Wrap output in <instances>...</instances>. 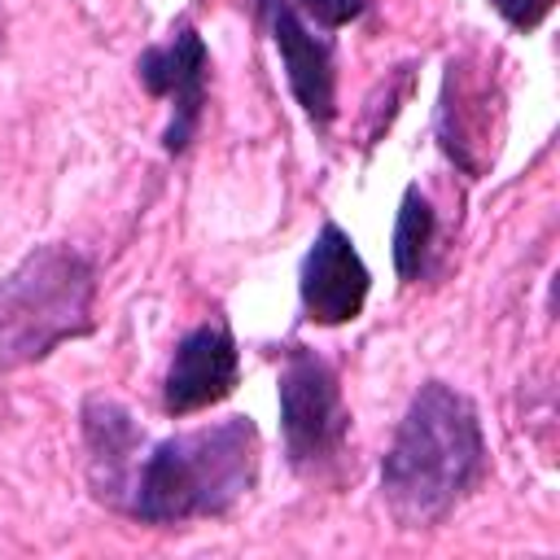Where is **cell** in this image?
Listing matches in <instances>:
<instances>
[{
	"mask_svg": "<svg viewBox=\"0 0 560 560\" xmlns=\"http://www.w3.org/2000/svg\"><path fill=\"white\" fill-rule=\"evenodd\" d=\"M136 79L149 96L171 101V122L162 131L166 153H184L201 127L206 114V88H210V48L197 35L192 22H175L171 39L149 44L136 57Z\"/></svg>",
	"mask_w": 560,
	"mask_h": 560,
	"instance_id": "obj_5",
	"label": "cell"
},
{
	"mask_svg": "<svg viewBox=\"0 0 560 560\" xmlns=\"http://www.w3.org/2000/svg\"><path fill=\"white\" fill-rule=\"evenodd\" d=\"M280 438L289 468L302 477H324L341 464L350 442V407L341 398L337 372L311 346H289L280 363Z\"/></svg>",
	"mask_w": 560,
	"mask_h": 560,
	"instance_id": "obj_4",
	"label": "cell"
},
{
	"mask_svg": "<svg viewBox=\"0 0 560 560\" xmlns=\"http://www.w3.org/2000/svg\"><path fill=\"white\" fill-rule=\"evenodd\" d=\"M486 477L477 407L446 381H424L381 459V499L402 529L442 525Z\"/></svg>",
	"mask_w": 560,
	"mask_h": 560,
	"instance_id": "obj_1",
	"label": "cell"
},
{
	"mask_svg": "<svg viewBox=\"0 0 560 560\" xmlns=\"http://www.w3.org/2000/svg\"><path fill=\"white\" fill-rule=\"evenodd\" d=\"M368 289H372V271L368 262L359 258L350 232L341 223H324L311 241V249L302 254V267H298V298H302V311L311 324H350L363 315V302H368Z\"/></svg>",
	"mask_w": 560,
	"mask_h": 560,
	"instance_id": "obj_6",
	"label": "cell"
},
{
	"mask_svg": "<svg viewBox=\"0 0 560 560\" xmlns=\"http://www.w3.org/2000/svg\"><path fill=\"white\" fill-rule=\"evenodd\" d=\"M490 105H486V83H468V66L451 57L446 79H442V105H438V144L442 153L464 166V171H481L472 149H486L490 140Z\"/></svg>",
	"mask_w": 560,
	"mask_h": 560,
	"instance_id": "obj_10",
	"label": "cell"
},
{
	"mask_svg": "<svg viewBox=\"0 0 560 560\" xmlns=\"http://www.w3.org/2000/svg\"><path fill=\"white\" fill-rule=\"evenodd\" d=\"M433 236H438V214L433 201L420 192V184H407L402 201H398V219H394V271L398 280H420L433 254Z\"/></svg>",
	"mask_w": 560,
	"mask_h": 560,
	"instance_id": "obj_11",
	"label": "cell"
},
{
	"mask_svg": "<svg viewBox=\"0 0 560 560\" xmlns=\"http://www.w3.org/2000/svg\"><path fill=\"white\" fill-rule=\"evenodd\" d=\"M271 44L280 52L284 79L293 101L302 105L306 122L315 131H328L337 118V61H332V44L324 35L311 31V22L289 4V0H258Z\"/></svg>",
	"mask_w": 560,
	"mask_h": 560,
	"instance_id": "obj_7",
	"label": "cell"
},
{
	"mask_svg": "<svg viewBox=\"0 0 560 560\" xmlns=\"http://www.w3.org/2000/svg\"><path fill=\"white\" fill-rule=\"evenodd\" d=\"M83 446H88V481L92 494L109 508H127L131 499V481H136V464H140V446H144V429L136 424V416L105 398L92 394L83 398Z\"/></svg>",
	"mask_w": 560,
	"mask_h": 560,
	"instance_id": "obj_9",
	"label": "cell"
},
{
	"mask_svg": "<svg viewBox=\"0 0 560 560\" xmlns=\"http://www.w3.org/2000/svg\"><path fill=\"white\" fill-rule=\"evenodd\" d=\"M258 481V429L249 416L162 438L136 464L127 512L144 525L228 516Z\"/></svg>",
	"mask_w": 560,
	"mask_h": 560,
	"instance_id": "obj_2",
	"label": "cell"
},
{
	"mask_svg": "<svg viewBox=\"0 0 560 560\" xmlns=\"http://www.w3.org/2000/svg\"><path fill=\"white\" fill-rule=\"evenodd\" d=\"M289 4L302 18H311L315 26H324V31H337V26H346V22L368 13V0H289Z\"/></svg>",
	"mask_w": 560,
	"mask_h": 560,
	"instance_id": "obj_12",
	"label": "cell"
},
{
	"mask_svg": "<svg viewBox=\"0 0 560 560\" xmlns=\"http://www.w3.org/2000/svg\"><path fill=\"white\" fill-rule=\"evenodd\" d=\"M241 381V350L223 319L197 324L179 337L166 381H162V407L166 416H192L214 402H223Z\"/></svg>",
	"mask_w": 560,
	"mask_h": 560,
	"instance_id": "obj_8",
	"label": "cell"
},
{
	"mask_svg": "<svg viewBox=\"0 0 560 560\" xmlns=\"http://www.w3.org/2000/svg\"><path fill=\"white\" fill-rule=\"evenodd\" d=\"M96 324V267L74 245H35L0 280V368H26L57 346L92 332Z\"/></svg>",
	"mask_w": 560,
	"mask_h": 560,
	"instance_id": "obj_3",
	"label": "cell"
},
{
	"mask_svg": "<svg viewBox=\"0 0 560 560\" xmlns=\"http://www.w3.org/2000/svg\"><path fill=\"white\" fill-rule=\"evenodd\" d=\"M494 4V13L508 22V26H516V31H534L542 18H547V9H551V0H490Z\"/></svg>",
	"mask_w": 560,
	"mask_h": 560,
	"instance_id": "obj_13",
	"label": "cell"
}]
</instances>
